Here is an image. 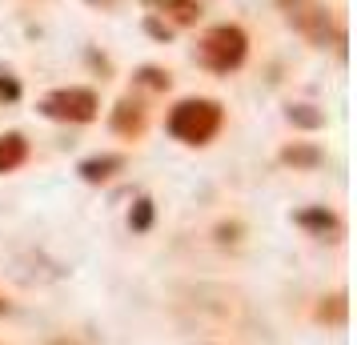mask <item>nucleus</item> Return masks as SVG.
<instances>
[{
	"label": "nucleus",
	"mask_w": 357,
	"mask_h": 345,
	"mask_svg": "<svg viewBox=\"0 0 357 345\" xmlns=\"http://www.w3.org/2000/svg\"><path fill=\"white\" fill-rule=\"evenodd\" d=\"M221 129V105L217 100H181L169 113V132L185 145H205Z\"/></svg>",
	"instance_id": "1"
},
{
	"label": "nucleus",
	"mask_w": 357,
	"mask_h": 345,
	"mask_svg": "<svg viewBox=\"0 0 357 345\" xmlns=\"http://www.w3.org/2000/svg\"><path fill=\"white\" fill-rule=\"evenodd\" d=\"M245 52H249V40L237 24H217L209 33L201 36V45H197V56H201V65L213 68V72H233V68L245 61Z\"/></svg>",
	"instance_id": "2"
},
{
	"label": "nucleus",
	"mask_w": 357,
	"mask_h": 345,
	"mask_svg": "<svg viewBox=\"0 0 357 345\" xmlns=\"http://www.w3.org/2000/svg\"><path fill=\"white\" fill-rule=\"evenodd\" d=\"M97 93L93 89H56L40 100V113L52 116V121H73V125H84L97 116Z\"/></svg>",
	"instance_id": "3"
},
{
	"label": "nucleus",
	"mask_w": 357,
	"mask_h": 345,
	"mask_svg": "<svg viewBox=\"0 0 357 345\" xmlns=\"http://www.w3.org/2000/svg\"><path fill=\"white\" fill-rule=\"evenodd\" d=\"M285 8H289V20L309 36V40L325 45V36H329V13H325L317 0H289Z\"/></svg>",
	"instance_id": "4"
},
{
	"label": "nucleus",
	"mask_w": 357,
	"mask_h": 345,
	"mask_svg": "<svg viewBox=\"0 0 357 345\" xmlns=\"http://www.w3.org/2000/svg\"><path fill=\"white\" fill-rule=\"evenodd\" d=\"M145 4L173 17L177 24H197V17H201V0H145Z\"/></svg>",
	"instance_id": "5"
},
{
	"label": "nucleus",
	"mask_w": 357,
	"mask_h": 345,
	"mask_svg": "<svg viewBox=\"0 0 357 345\" xmlns=\"http://www.w3.org/2000/svg\"><path fill=\"white\" fill-rule=\"evenodd\" d=\"M121 164H125V157H116V153H109V157H93V161L81 164V177H84V181H93V185H97V181H109Z\"/></svg>",
	"instance_id": "6"
},
{
	"label": "nucleus",
	"mask_w": 357,
	"mask_h": 345,
	"mask_svg": "<svg viewBox=\"0 0 357 345\" xmlns=\"http://www.w3.org/2000/svg\"><path fill=\"white\" fill-rule=\"evenodd\" d=\"M24 157H29V145H24V137H17V132L0 137V173L17 169V164L24 161Z\"/></svg>",
	"instance_id": "7"
},
{
	"label": "nucleus",
	"mask_w": 357,
	"mask_h": 345,
	"mask_svg": "<svg viewBox=\"0 0 357 345\" xmlns=\"http://www.w3.org/2000/svg\"><path fill=\"white\" fill-rule=\"evenodd\" d=\"M141 125H145L141 105H137V100H121L116 113H113V129L116 132H141Z\"/></svg>",
	"instance_id": "8"
},
{
	"label": "nucleus",
	"mask_w": 357,
	"mask_h": 345,
	"mask_svg": "<svg viewBox=\"0 0 357 345\" xmlns=\"http://www.w3.org/2000/svg\"><path fill=\"white\" fill-rule=\"evenodd\" d=\"M285 164H297V169H317L321 164V148H309V145H289L281 153Z\"/></svg>",
	"instance_id": "9"
},
{
	"label": "nucleus",
	"mask_w": 357,
	"mask_h": 345,
	"mask_svg": "<svg viewBox=\"0 0 357 345\" xmlns=\"http://www.w3.org/2000/svg\"><path fill=\"white\" fill-rule=\"evenodd\" d=\"M289 121H293V125H301V129H321V125H325V116L313 113L309 105H293V109H289Z\"/></svg>",
	"instance_id": "10"
},
{
	"label": "nucleus",
	"mask_w": 357,
	"mask_h": 345,
	"mask_svg": "<svg viewBox=\"0 0 357 345\" xmlns=\"http://www.w3.org/2000/svg\"><path fill=\"white\" fill-rule=\"evenodd\" d=\"M153 221V205L149 201H137V213H132V229H149Z\"/></svg>",
	"instance_id": "11"
},
{
	"label": "nucleus",
	"mask_w": 357,
	"mask_h": 345,
	"mask_svg": "<svg viewBox=\"0 0 357 345\" xmlns=\"http://www.w3.org/2000/svg\"><path fill=\"white\" fill-rule=\"evenodd\" d=\"M141 81L153 84V89H169V72H161V68H141Z\"/></svg>",
	"instance_id": "12"
},
{
	"label": "nucleus",
	"mask_w": 357,
	"mask_h": 345,
	"mask_svg": "<svg viewBox=\"0 0 357 345\" xmlns=\"http://www.w3.org/2000/svg\"><path fill=\"white\" fill-rule=\"evenodd\" d=\"M301 225H317V229H333V217H329V213H301Z\"/></svg>",
	"instance_id": "13"
},
{
	"label": "nucleus",
	"mask_w": 357,
	"mask_h": 345,
	"mask_svg": "<svg viewBox=\"0 0 357 345\" xmlns=\"http://www.w3.org/2000/svg\"><path fill=\"white\" fill-rule=\"evenodd\" d=\"M17 93H20V84L13 81L8 72H0V97H8V100H13V97H17Z\"/></svg>",
	"instance_id": "14"
},
{
	"label": "nucleus",
	"mask_w": 357,
	"mask_h": 345,
	"mask_svg": "<svg viewBox=\"0 0 357 345\" xmlns=\"http://www.w3.org/2000/svg\"><path fill=\"white\" fill-rule=\"evenodd\" d=\"M149 33L157 36V40H169V36H173V29H169V24H161V20H149Z\"/></svg>",
	"instance_id": "15"
},
{
	"label": "nucleus",
	"mask_w": 357,
	"mask_h": 345,
	"mask_svg": "<svg viewBox=\"0 0 357 345\" xmlns=\"http://www.w3.org/2000/svg\"><path fill=\"white\" fill-rule=\"evenodd\" d=\"M4 309H8V301H4V297H0V313H4Z\"/></svg>",
	"instance_id": "16"
},
{
	"label": "nucleus",
	"mask_w": 357,
	"mask_h": 345,
	"mask_svg": "<svg viewBox=\"0 0 357 345\" xmlns=\"http://www.w3.org/2000/svg\"><path fill=\"white\" fill-rule=\"evenodd\" d=\"M93 4H113V0H93Z\"/></svg>",
	"instance_id": "17"
}]
</instances>
